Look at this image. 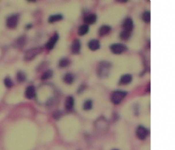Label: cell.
Returning <instances> with one entry per match:
<instances>
[{
  "mask_svg": "<svg viewBox=\"0 0 175 150\" xmlns=\"http://www.w3.org/2000/svg\"><path fill=\"white\" fill-rule=\"evenodd\" d=\"M147 91H150V83H149V88H147Z\"/></svg>",
  "mask_w": 175,
  "mask_h": 150,
  "instance_id": "30",
  "label": "cell"
},
{
  "mask_svg": "<svg viewBox=\"0 0 175 150\" xmlns=\"http://www.w3.org/2000/svg\"><path fill=\"white\" fill-rule=\"evenodd\" d=\"M110 50L115 55H120L127 50V46L122 44H114L110 46Z\"/></svg>",
  "mask_w": 175,
  "mask_h": 150,
  "instance_id": "3",
  "label": "cell"
},
{
  "mask_svg": "<svg viewBox=\"0 0 175 150\" xmlns=\"http://www.w3.org/2000/svg\"><path fill=\"white\" fill-rule=\"evenodd\" d=\"M70 60L68 58H63L59 60V66L60 68H66L70 65Z\"/></svg>",
  "mask_w": 175,
  "mask_h": 150,
  "instance_id": "20",
  "label": "cell"
},
{
  "mask_svg": "<svg viewBox=\"0 0 175 150\" xmlns=\"http://www.w3.org/2000/svg\"><path fill=\"white\" fill-rule=\"evenodd\" d=\"M26 78V76L23 71H20L17 72L16 74V79L20 82H22L25 81Z\"/></svg>",
  "mask_w": 175,
  "mask_h": 150,
  "instance_id": "22",
  "label": "cell"
},
{
  "mask_svg": "<svg viewBox=\"0 0 175 150\" xmlns=\"http://www.w3.org/2000/svg\"><path fill=\"white\" fill-rule=\"evenodd\" d=\"M96 20H97V16L94 14L86 15L84 18V22L88 25H93L95 24Z\"/></svg>",
  "mask_w": 175,
  "mask_h": 150,
  "instance_id": "14",
  "label": "cell"
},
{
  "mask_svg": "<svg viewBox=\"0 0 175 150\" xmlns=\"http://www.w3.org/2000/svg\"><path fill=\"white\" fill-rule=\"evenodd\" d=\"M143 20L146 22L149 23L151 21V14L150 11H145V13L143 15Z\"/></svg>",
  "mask_w": 175,
  "mask_h": 150,
  "instance_id": "24",
  "label": "cell"
},
{
  "mask_svg": "<svg viewBox=\"0 0 175 150\" xmlns=\"http://www.w3.org/2000/svg\"><path fill=\"white\" fill-rule=\"evenodd\" d=\"M93 107V102L90 100H86L83 105V109L85 110H90Z\"/></svg>",
  "mask_w": 175,
  "mask_h": 150,
  "instance_id": "23",
  "label": "cell"
},
{
  "mask_svg": "<svg viewBox=\"0 0 175 150\" xmlns=\"http://www.w3.org/2000/svg\"><path fill=\"white\" fill-rule=\"evenodd\" d=\"M25 42V39H24V38L21 37V38H20V39H19V40H18L17 44L18 45H20V46H22L23 45H24Z\"/></svg>",
  "mask_w": 175,
  "mask_h": 150,
  "instance_id": "27",
  "label": "cell"
},
{
  "mask_svg": "<svg viewBox=\"0 0 175 150\" xmlns=\"http://www.w3.org/2000/svg\"><path fill=\"white\" fill-rule=\"evenodd\" d=\"M63 16L60 14H57V15H51L49 18L48 21L50 23H53L57 21H59L63 19Z\"/></svg>",
  "mask_w": 175,
  "mask_h": 150,
  "instance_id": "18",
  "label": "cell"
},
{
  "mask_svg": "<svg viewBox=\"0 0 175 150\" xmlns=\"http://www.w3.org/2000/svg\"><path fill=\"white\" fill-rule=\"evenodd\" d=\"M35 94V88L33 85L28 86L25 91V96L28 99H33Z\"/></svg>",
  "mask_w": 175,
  "mask_h": 150,
  "instance_id": "10",
  "label": "cell"
},
{
  "mask_svg": "<svg viewBox=\"0 0 175 150\" xmlns=\"http://www.w3.org/2000/svg\"><path fill=\"white\" fill-rule=\"evenodd\" d=\"M132 80V76L130 74L123 75L120 78V83L121 85H127L130 84Z\"/></svg>",
  "mask_w": 175,
  "mask_h": 150,
  "instance_id": "11",
  "label": "cell"
},
{
  "mask_svg": "<svg viewBox=\"0 0 175 150\" xmlns=\"http://www.w3.org/2000/svg\"><path fill=\"white\" fill-rule=\"evenodd\" d=\"M31 27H32V25H27L26 26V28L27 29H30Z\"/></svg>",
  "mask_w": 175,
  "mask_h": 150,
  "instance_id": "29",
  "label": "cell"
},
{
  "mask_svg": "<svg viewBox=\"0 0 175 150\" xmlns=\"http://www.w3.org/2000/svg\"><path fill=\"white\" fill-rule=\"evenodd\" d=\"M88 46L90 50L93 51L99 50L100 48V44L99 41L96 39L90 40L88 44Z\"/></svg>",
  "mask_w": 175,
  "mask_h": 150,
  "instance_id": "15",
  "label": "cell"
},
{
  "mask_svg": "<svg viewBox=\"0 0 175 150\" xmlns=\"http://www.w3.org/2000/svg\"><path fill=\"white\" fill-rule=\"evenodd\" d=\"M117 150V149H114V150Z\"/></svg>",
  "mask_w": 175,
  "mask_h": 150,
  "instance_id": "31",
  "label": "cell"
},
{
  "mask_svg": "<svg viewBox=\"0 0 175 150\" xmlns=\"http://www.w3.org/2000/svg\"><path fill=\"white\" fill-rule=\"evenodd\" d=\"M74 79H75L74 76L71 73H67L66 74H65L63 78L64 82L68 84H71L74 82Z\"/></svg>",
  "mask_w": 175,
  "mask_h": 150,
  "instance_id": "16",
  "label": "cell"
},
{
  "mask_svg": "<svg viewBox=\"0 0 175 150\" xmlns=\"http://www.w3.org/2000/svg\"><path fill=\"white\" fill-rule=\"evenodd\" d=\"M111 27L108 25L102 26L99 30V34L100 36H104L110 33Z\"/></svg>",
  "mask_w": 175,
  "mask_h": 150,
  "instance_id": "12",
  "label": "cell"
},
{
  "mask_svg": "<svg viewBox=\"0 0 175 150\" xmlns=\"http://www.w3.org/2000/svg\"><path fill=\"white\" fill-rule=\"evenodd\" d=\"M111 65L110 63L103 61L101 62L97 68V75L100 77H107L110 71Z\"/></svg>",
  "mask_w": 175,
  "mask_h": 150,
  "instance_id": "1",
  "label": "cell"
},
{
  "mask_svg": "<svg viewBox=\"0 0 175 150\" xmlns=\"http://www.w3.org/2000/svg\"><path fill=\"white\" fill-rule=\"evenodd\" d=\"M122 26L124 30L131 32L134 27L133 22L130 18H127L124 21Z\"/></svg>",
  "mask_w": 175,
  "mask_h": 150,
  "instance_id": "9",
  "label": "cell"
},
{
  "mask_svg": "<svg viewBox=\"0 0 175 150\" xmlns=\"http://www.w3.org/2000/svg\"><path fill=\"white\" fill-rule=\"evenodd\" d=\"M136 134L138 138L139 139L144 140L145 138L147 136L149 132H148V130L144 127H143L142 126H140L136 129Z\"/></svg>",
  "mask_w": 175,
  "mask_h": 150,
  "instance_id": "6",
  "label": "cell"
},
{
  "mask_svg": "<svg viewBox=\"0 0 175 150\" xmlns=\"http://www.w3.org/2000/svg\"><path fill=\"white\" fill-rule=\"evenodd\" d=\"M59 39V35L57 33L51 38L49 41L46 44V48L48 50H51L53 49L55 44Z\"/></svg>",
  "mask_w": 175,
  "mask_h": 150,
  "instance_id": "7",
  "label": "cell"
},
{
  "mask_svg": "<svg viewBox=\"0 0 175 150\" xmlns=\"http://www.w3.org/2000/svg\"><path fill=\"white\" fill-rule=\"evenodd\" d=\"M131 33L130 32L126 31V30H122L120 33V38L123 40H127L130 39Z\"/></svg>",
  "mask_w": 175,
  "mask_h": 150,
  "instance_id": "21",
  "label": "cell"
},
{
  "mask_svg": "<svg viewBox=\"0 0 175 150\" xmlns=\"http://www.w3.org/2000/svg\"><path fill=\"white\" fill-rule=\"evenodd\" d=\"M127 93L122 90H116L111 95V101L114 105H119L127 96Z\"/></svg>",
  "mask_w": 175,
  "mask_h": 150,
  "instance_id": "2",
  "label": "cell"
},
{
  "mask_svg": "<svg viewBox=\"0 0 175 150\" xmlns=\"http://www.w3.org/2000/svg\"><path fill=\"white\" fill-rule=\"evenodd\" d=\"M19 21V16L17 15H12L9 16L7 20V26L10 29H14L17 26Z\"/></svg>",
  "mask_w": 175,
  "mask_h": 150,
  "instance_id": "5",
  "label": "cell"
},
{
  "mask_svg": "<svg viewBox=\"0 0 175 150\" xmlns=\"http://www.w3.org/2000/svg\"><path fill=\"white\" fill-rule=\"evenodd\" d=\"M4 84L5 85V86L8 88L12 87L13 85V83L9 77L5 78L4 80Z\"/></svg>",
  "mask_w": 175,
  "mask_h": 150,
  "instance_id": "25",
  "label": "cell"
},
{
  "mask_svg": "<svg viewBox=\"0 0 175 150\" xmlns=\"http://www.w3.org/2000/svg\"><path fill=\"white\" fill-rule=\"evenodd\" d=\"M53 71L51 70H47L41 76V80H46L51 78L53 76Z\"/></svg>",
  "mask_w": 175,
  "mask_h": 150,
  "instance_id": "19",
  "label": "cell"
},
{
  "mask_svg": "<svg viewBox=\"0 0 175 150\" xmlns=\"http://www.w3.org/2000/svg\"><path fill=\"white\" fill-rule=\"evenodd\" d=\"M89 31V26L87 25L80 26L78 30V34L80 36H83L88 33Z\"/></svg>",
  "mask_w": 175,
  "mask_h": 150,
  "instance_id": "17",
  "label": "cell"
},
{
  "mask_svg": "<svg viewBox=\"0 0 175 150\" xmlns=\"http://www.w3.org/2000/svg\"><path fill=\"white\" fill-rule=\"evenodd\" d=\"M81 45L80 41L78 39H76L73 41L71 46V51L73 54L77 55L80 52Z\"/></svg>",
  "mask_w": 175,
  "mask_h": 150,
  "instance_id": "8",
  "label": "cell"
},
{
  "mask_svg": "<svg viewBox=\"0 0 175 150\" xmlns=\"http://www.w3.org/2000/svg\"><path fill=\"white\" fill-rule=\"evenodd\" d=\"M85 85L84 84H82V85H80V86L79 87V88L78 89V94H80L82 93L84 90H85Z\"/></svg>",
  "mask_w": 175,
  "mask_h": 150,
  "instance_id": "28",
  "label": "cell"
},
{
  "mask_svg": "<svg viewBox=\"0 0 175 150\" xmlns=\"http://www.w3.org/2000/svg\"><path fill=\"white\" fill-rule=\"evenodd\" d=\"M42 51V49L40 47L33 48L25 52V58L26 60H31L33 59L38 55H39Z\"/></svg>",
  "mask_w": 175,
  "mask_h": 150,
  "instance_id": "4",
  "label": "cell"
},
{
  "mask_svg": "<svg viewBox=\"0 0 175 150\" xmlns=\"http://www.w3.org/2000/svg\"><path fill=\"white\" fill-rule=\"evenodd\" d=\"M61 115H62L61 111H60L59 110H57L53 113V117L55 120H58L60 119V117L61 116Z\"/></svg>",
  "mask_w": 175,
  "mask_h": 150,
  "instance_id": "26",
  "label": "cell"
},
{
  "mask_svg": "<svg viewBox=\"0 0 175 150\" xmlns=\"http://www.w3.org/2000/svg\"><path fill=\"white\" fill-rule=\"evenodd\" d=\"M75 101L73 97L69 96L66 98L65 101V106L66 109L68 110H71L74 106Z\"/></svg>",
  "mask_w": 175,
  "mask_h": 150,
  "instance_id": "13",
  "label": "cell"
}]
</instances>
